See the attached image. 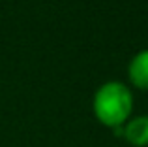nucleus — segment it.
<instances>
[{
	"mask_svg": "<svg viewBox=\"0 0 148 147\" xmlns=\"http://www.w3.org/2000/svg\"><path fill=\"white\" fill-rule=\"evenodd\" d=\"M92 111L103 126L114 130L122 126L133 111V94L130 87L120 81H107L94 92Z\"/></svg>",
	"mask_w": 148,
	"mask_h": 147,
	"instance_id": "nucleus-1",
	"label": "nucleus"
},
{
	"mask_svg": "<svg viewBox=\"0 0 148 147\" xmlns=\"http://www.w3.org/2000/svg\"><path fill=\"white\" fill-rule=\"evenodd\" d=\"M127 76L137 89L148 91V49L139 51L131 59L130 66H127Z\"/></svg>",
	"mask_w": 148,
	"mask_h": 147,
	"instance_id": "nucleus-3",
	"label": "nucleus"
},
{
	"mask_svg": "<svg viewBox=\"0 0 148 147\" xmlns=\"http://www.w3.org/2000/svg\"><path fill=\"white\" fill-rule=\"evenodd\" d=\"M120 138H124L131 147H148V115L130 117L122 125Z\"/></svg>",
	"mask_w": 148,
	"mask_h": 147,
	"instance_id": "nucleus-2",
	"label": "nucleus"
}]
</instances>
